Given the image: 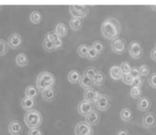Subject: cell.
Returning <instances> with one entry per match:
<instances>
[{
	"mask_svg": "<svg viewBox=\"0 0 156 135\" xmlns=\"http://www.w3.org/2000/svg\"><path fill=\"white\" fill-rule=\"evenodd\" d=\"M93 81H94V85H95V86H101V85L104 84V81H105V75H104L101 72L98 71L96 75L93 78Z\"/></svg>",
	"mask_w": 156,
	"mask_h": 135,
	"instance_id": "obj_29",
	"label": "cell"
},
{
	"mask_svg": "<svg viewBox=\"0 0 156 135\" xmlns=\"http://www.w3.org/2000/svg\"><path fill=\"white\" fill-rule=\"evenodd\" d=\"M41 19H43V16H41V13H40L39 11H32V12H30V15H29V21H30V23H33V24H39V23L41 22Z\"/></svg>",
	"mask_w": 156,
	"mask_h": 135,
	"instance_id": "obj_26",
	"label": "cell"
},
{
	"mask_svg": "<svg viewBox=\"0 0 156 135\" xmlns=\"http://www.w3.org/2000/svg\"><path fill=\"white\" fill-rule=\"evenodd\" d=\"M89 12V7L88 6H80V5H72L69 6V13L72 15V17H78V18H83L88 15Z\"/></svg>",
	"mask_w": 156,
	"mask_h": 135,
	"instance_id": "obj_5",
	"label": "cell"
},
{
	"mask_svg": "<svg viewBox=\"0 0 156 135\" xmlns=\"http://www.w3.org/2000/svg\"><path fill=\"white\" fill-rule=\"evenodd\" d=\"M122 26L117 18H106L101 24V34L107 40H115L121 34Z\"/></svg>",
	"mask_w": 156,
	"mask_h": 135,
	"instance_id": "obj_1",
	"label": "cell"
},
{
	"mask_svg": "<svg viewBox=\"0 0 156 135\" xmlns=\"http://www.w3.org/2000/svg\"><path fill=\"white\" fill-rule=\"evenodd\" d=\"M34 105H35V100H34V99H30V97L24 96V97L21 100V106H22V108L26 109L27 112L34 109Z\"/></svg>",
	"mask_w": 156,
	"mask_h": 135,
	"instance_id": "obj_17",
	"label": "cell"
},
{
	"mask_svg": "<svg viewBox=\"0 0 156 135\" xmlns=\"http://www.w3.org/2000/svg\"><path fill=\"white\" fill-rule=\"evenodd\" d=\"M111 50L115 52V54H123L124 50H126V41L122 39V38H117L115 40H112L111 43Z\"/></svg>",
	"mask_w": 156,
	"mask_h": 135,
	"instance_id": "obj_8",
	"label": "cell"
},
{
	"mask_svg": "<svg viewBox=\"0 0 156 135\" xmlns=\"http://www.w3.org/2000/svg\"><path fill=\"white\" fill-rule=\"evenodd\" d=\"M55 77L51 72H48V71H44V72H40L37 77V81H35V86L39 91H43V90H46V89H50L55 85Z\"/></svg>",
	"mask_w": 156,
	"mask_h": 135,
	"instance_id": "obj_2",
	"label": "cell"
},
{
	"mask_svg": "<svg viewBox=\"0 0 156 135\" xmlns=\"http://www.w3.org/2000/svg\"><path fill=\"white\" fill-rule=\"evenodd\" d=\"M40 95H41L43 100H45V101H48V102H51V101L55 100V95H56V94H55L54 88H50V89H46V90L40 91Z\"/></svg>",
	"mask_w": 156,
	"mask_h": 135,
	"instance_id": "obj_20",
	"label": "cell"
},
{
	"mask_svg": "<svg viewBox=\"0 0 156 135\" xmlns=\"http://www.w3.org/2000/svg\"><path fill=\"white\" fill-rule=\"evenodd\" d=\"M141 84H143V79H141V78H136V79H133L130 86H132V88H140Z\"/></svg>",
	"mask_w": 156,
	"mask_h": 135,
	"instance_id": "obj_41",
	"label": "cell"
},
{
	"mask_svg": "<svg viewBox=\"0 0 156 135\" xmlns=\"http://www.w3.org/2000/svg\"><path fill=\"white\" fill-rule=\"evenodd\" d=\"M129 74L132 75L133 79H136V78H140L141 77L140 75V72H139V68H136V67H132V71H130Z\"/></svg>",
	"mask_w": 156,
	"mask_h": 135,
	"instance_id": "obj_38",
	"label": "cell"
},
{
	"mask_svg": "<svg viewBox=\"0 0 156 135\" xmlns=\"http://www.w3.org/2000/svg\"><path fill=\"white\" fill-rule=\"evenodd\" d=\"M43 123V116L39 111L37 109H32V111H28L26 114H24V124L32 129V128H39Z\"/></svg>",
	"mask_w": 156,
	"mask_h": 135,
	"instance_id": "obj_3",
	"label": "cell"
},
{
	"mask_svg": "<svg viewBox=\"0 0 156 135\" xmlns=\"http://www.w3.org/2000/svg\"><path fill=\"white\" fill-rule=\"evenodd\" d=\"M1 7H2V6H1V5H0V10H1Z\"/></svg>",
	"mask_w": 156,
	"mask_h": 135,
	"instance_id": "obj_45",
	"label": "cell"
},
{
	"mask_svg": "<svg viewBox=\"0 0 156 135\" xmlns=\"http://www.w3.org/2000/svg\"><path fill=\"white\" fill-rule=\"evenodd\" d=\"M93 103L91 102H89V101H85V100H83V101H80L79 102V105H78V113L80 114V116H87L88 113H90L91 111H93Z\"/></svg>",
	"mask_w": 156,
	"mask_h": 135,
	"instance_id": "obj_10",
	"label": "cell"
},
{
	"mask_svg": "<svg viewBox=\"0 0 156 135\" xmlns=\"http://www.w3.org/2000/svg\"><path fill=\"white\" fill-rule=\"evenodd\" d=\"M74 135H94L93 126L89 125L85 120L78 122L74 126Z\"/></svg>",
	"mask_w": 156,
	"mask_h": 135,
	"instance_id": "obj_4",
	"label": "cell"
},
{
	"mask_svg": "<svg viewBox=\"0 0 156 135\" xmlns=\"http://www.w3.org/2000/svg\"><path fill=\"white\" fill-rule=\"evenodd\" d=\"M82 24H83V21L82 18H78V17H72L69 19V28L74 32H78L80 28H82Z\"/></svg>",
	"mask_w": 156,
	"mask_h": 135,
	"instance_id": "obj_23",
	"label": "cell"
},
{
	"mask_svg": "<svg viewBox=\"0 0 156 135\" xmlns=\"http://www.w3.org/2000/svg\"><path fill=\"white\" fill-rule=\"evenodd\" d=\"M128 52L132 58H139L143 55V47L139 41H132L128 46Z\"/></svg>",
	"mask_w": 156,
	"mask_h": 135,
	"instance_id": "obj_7",
	"label": "cell"
},
{
	"mask_svg": "<svg viewBox=\"0 0 156 135\" xmlns=\"http://www.w3.org/2000/svg\"><path fill=\"white\" fill-rule=\"evenodd\" d=\"M94 105H95V107H96L99 111L105 112V111H107V109L110 108V99H108L107 95L100 94L99 97L96 99V101L94 102Z\"/></svg>",
	"mask_w": 156,
	"mask_h": 135,
	"instance_id": "obj_6",
	"label": "cell"
},
{
	"mask_svg": "<svg viewBox=\"0 0 156 135\" xmlns=\"http://www.w3.org/2000/svg\"><path fill=\"white\" fill-rule=\"evenodd\" d=\"M130 96L133 99H140L141 97V89L140 88H132L130 89Z\"/></svg>",
	"mask_w": 156,
	"mask_h": 135,
	"instance_id": "obj_35",
	"label": "cell"
},
{
	"mask_svg": "<svg viewBox=\"0 0 156 135\" xmlns=\"http://www.w3.org/2000/svg\"><path fill=\"white\" fill-rule=\"evenodd\" d=\"M80 78H82V74L77 69H71L67 74V79L71 84H78L80 81Z\"/></svg>",
	"mask_w": 156,
	"mask_h": 135,
	"instance_id": "obj_16",
	"label": "cell"
},
{
	"mask_svg": "<svg viewBox=\"0 0 156 135\" xmlns=\"http://www.w3.org/2000/svg\"><path fill=\"white\" fill-rule=\"evenodd\" d=\"M28 62H29L28 56H27L24 52L18 54V55L16 56V58H15V63H16L18 67H26V66L28 64Z\"/></svg>",
	"mask_w": 156,
	"mask_h": 135,
	"instance_id": "obj_22",
	"label": "cell"
},
{
	"mask_svg": "<svg viewBox=\"0 0 156 135\" xmlns=\"http://www.w3.org/2000/svg\"><path fill=\"white\" fill-rule=\"evenodd\" d=\"M150 57H151V60H152V61H155V62H156V49H155V47H154V50L151 51Z\"/></svg>",
	"mask_w": 156,
	"mask_h": 135,
	"instance_id": "obj_44",
	"label": "cell"
},
{
	"mask_svg": "<svg viewBox=\"0 0 156 135\" xmlns=\"http://www.w3.org/2000/svg\"><path fill=\"white\" fill-rule=\"evenodd\" d=\"M122 81L124 83V84H127V85H132V81H133V78H132V75L128 73V74H123V77H122Z\"/></svg>",
	"mask_w": 156,
	"mask_h": 135,
	"instance_id": "obj_39",
	"label": "cell"
},
{
	"mask_svg": "<svg viewBox=\"0 0 156 135\" xmlns=\"http://www.w3.org/2000/svg\"><path fill=\"white\" fill-rule=\"evenodd\" d=\"M136 107H138V109L141 111V112H147V111L150 109V107H151V103H150L149 99H146V97H140V99L138 100V102H136Z\"/></svg>",
	"mask_w": 156,
	"mask_h": 135,
	"instance_id": "obj_18",
	"label": "cell"
},
{
	"mask_svg": "<svg viewBox=\"0 0 156 135\" xmlns=\"http://www.w3.org/2000/svg\"><path fill=\"white\" fill-rule=\"evenodd\" d=\"M28 135H43V131L39 128H32L28 130Z\"/></svg>",
	"mask_w": 156,
	"mask_h": 135,
	"instance_id": "obj_42",
	"label": "cell"
},
{
	"mask_svg": "<svg viewBox=\"0 0 156 135\" xmlns=\"http://www.w3.org/2000/svg\"><path fill=\"white\" fill-rule=\"evenodd\" d=\"M22 36L18 34V33H12L9 39H7V44H9V47L11 49H18L21 45H22Z\"/></svg>",
	"mask_w": 156,
	"mask_h": 135,
	"instance_id": "obj_9",
	"label": "cell"
},
{
	"mask_svg": "<svg viewBox=\"0 0 156 135\" xmlns=\"http://www.w3.org/2000/svg\"><path fill=\"white\" fill-rule=\"evenodd\" d=\"M108 73H110V77H111L113 80H119V79H122V77H123V73H122L121 67H119V66H116V64L110 68Z\"/></svg>",
	"mask_w": 156,
	"mask_h": 135,
	"instance_id": "obj_19",
	"label": "cell"
},
{
	"mask_svg": "<svg viewBox=\"0 0 156 135\" xmlns=\"http://www.w3.org/2000/svg\"><path fill=\"white\" fill-rule=\"evenodd\" d=\"M85 119V122L89 124V125H96L98 123H99V119H100V116H99V113L96 112V111H91L90 113H88L85 117H84Z\"/></svg>",
	"mask_w": 156,
	"mask_h": 135,
	"instance_id": "obj_15",
	"label": "cell"
},
{
	"mask_svg": "<svg viewBox=\"0 0 156 135\" xmlns=\"http://www.w3.org/2000/svg\"><path fill=\"white\" fill-rule=\"evenodd\" d=\"M9 133L11 135H20L22 133V124L18 120H11L9 124Z\"/></svg>",
	"mask_w": 156,
	"mask_h": 135,
	"instance_id": "obj_14",
	"label": "cell"
},
{
	"mask_svg": "<svg viewBox=\"0 0 156 135\" xmlns=\"http://www.w3.org/2000/svg\"><path fill=\"white\" fill-rule=\"evenodd\" d=\"M79 84H80V86L83 88V89H91V86L94 85V81H93V78H89V77H87V75H82V78H80V81H79Z\"/></svg>",
	"mask_w": 156,
	"mask_h": 135,
	"instance_id": "obj_24",
	"label": "cell"
},
{
	"mask_svg": "<svg viewBox=\"0 0 156 135\" xmlns=\"http://www.w3.org/2000/svg\"><path fill=\"white\" fill-rule=\"evenodd\" d=\"M78 55L80 56V57H83V58H87L88 57V51H89V45H87V44H80L79 46H78Z\"/></svg>",
	"mask_w": 156,
	"mask_h": 135,
	"instance_id": "obj_28",
	"label": "cell"
},
{
	"mask_svg": "<svg viewBox=\"0 0 156 135\" xmlns=\"http://www.w3.org/2000/svg\"><path fill=\"white\" fill-rule=\"evenodd\" d=\"M149 84L151 88L156 89V73H151V75L149 77Z\"/></svg>",
	"mask_w": 156,
	"mask_h": 135,
	"instance_id": "obj_40",
	"label": "cell"
},
{
	"mask_svg": "<svg viewBox=\"0 0 156 135\" xmlns=\"http://www.w3.org/2000/svg\"><path fill=\"white\" fill-rule=\"evenodd\" d=\"M116 135H129V133H128V130H126V129H121V130L117 131Z\"/></svg>",
	"mask_w": 156,
	"mask_h": 135,
	"instance_id": "obj_43",
	"label": "cell"
},
{
	"mask_svg": "<svg viewBox=\"0 0 156 135\" xmlns=\"http://www.w3.org/2000/svg\"><path fill=\"white\" fill-rule=\"evenodd\" d=\"M91 46H93V47H94V49L96 50V52H98L99 55H100V54H102V52L105 51V46H104V45H102V44H101V43H100L99 40H96V41H94Z\"/></svg>",
	"mask_w": 156,
	"mask_h": 135,
	"instance_id": "obj_33",
	"label": "cell"
},
{
	"mask_svg": "<svg viewBox=\"0 0 156 135\" xmlns=\"http://www.w3.org/2000/svg\"><path fill=\"white\" fill-rule=\"evenodd\" d=\"M45 38H46V39H49L51 43H54V45H55L56 50H58V49H61V47H62V39H61V38H60L55 32H49V33H46Z\"/></svg>",
	"mask_w": 156,
	"mask_h": 135,
	"instance_id": "obj_12",
	"label": "cell"
},
{
	"mask_svg": "<svg viewBox=\"0 0 156 135\" xmlns=\"http://www.w3.org/2000/svg\"><path fill=\"white\" fill-rule=\"evenodd\" d=\"M156 124V118H155V114L151 113V112H147L144 117H143V126L149 129V128H154Z\"/></svg>",
	"mask_w": 156,
	"mask_h": 135,
	"instance_id": "obj_11",
	"label": "cell"
},
{
	"mask_svg": "<svg viewBox=\"0 0 156 135\" xmlns=\"http://www.w3.org/2000/svg\"><path fill=\"white\" fill-rule=\"evenodd\" d=\"M99 95H100L99 91H96V90H94V89H87V90L84 91L83 99H84L85 101H89V102L94 103V102L96 101V99L99 97Z\"/></svg>",
	"mask_w": 156,
	"mask_h": 135,
	"instance_id": "obj_13",
	"label": "cell"
},
{
	"mask_svg": "<svg viewBox=\"0 0 156 135\" xmlns=\"http://www.w3.org/2000/svg\"><path fill=\"white\" fill-rule=\"evenodd\" d=\"M37 94H38V89L34 85H28L26 88V90H24V95L27 97H30V99H35Z\"/></svg>",
	"mask_w": 156,
	"mask_h": 135,
	"instance_id": "obj_27",
	"label": "cell"
},
{
	"mask_svg": "<svg viewBox=\"0 0 156 135\" xmlns=\"http://www.w3.org/2000/svg\"><path fill=\"white\" fill-rule=\"evenodd\" d=\"M43 47H44V50L45 51H48V52H51V51H55L56 50V47H55V45H54V43H51L49 39H44V41H43Z\"/></svg>",
	"mask_w": 156,
	"mask_h": 135,
	"instance_id": "obj_30",
	"label": "cell"
},
{
	"mask_svg": "<svg viewBox=\"0 0 156 135\" xmlns=\"http://www.w3.org/2000/svg\"><path fill=\"white\" fill-rule=\"evenodd\" d=\"M119 117L123 122H129L133 118V112L129 108H122L119 112Z\"/></svg>",
	"mask_w": 156,
	"mask_h": 135,
	"instance_id": "obj_25",
	"label": "cell"
},
{
	"mask_svg": "<svg viewBox=\"0 0 156 135\" xmlns=\"http://www.w3.org/2000/svg\"><path fill=\"white\" fill-rule=\"evenodd\" d=\"M99 57V54L96 52V50L93 47V46H89V51H88V60H90V61H94V60H96Z\"/></svg>",
	"mask_w": 156,
	"mask_h": 135,
	"instance_id": "obj_32",
	"label": "cell"
},
{
	"mask_svg": "<svg viewBox=\"0 0 156 135\" xmlns=\"http://www.w3.org/2000/svg\"><path fill=\"white\" fill-rule=\"evenodd\" d=\"M155 49H156V44H155Z\"/></svg>",
	"mask_w": 156,
	"mask_h": 135,
	"instance_id": "obj_46",
	"label": "cell"
},
{
	"mask_svg": "<svg viewBox=\"0 0 156 135\" xmlns=\"http://www.w3.org/2000/svg\"><path fill=\"white\" fill-rule=\"evenodd\" d=\"M119 67H121L123 74H128V73H130V71H132V67H130V64H129L127 61L122 62V63L119 64Z\"/></svg>",
	"mask_w": 156,
	"mask_h": 135,
	"instance_id": "obj_34",
	"label": "cell"
},
{
	"mask_svg": "<svg viewBox=\"0 0 156 135\" xmlns=\"http://www.w3.org/2000/svg\"><path fill=\"white\" fill-rule=\"evenodd\" d=\"M139 72H140L141 77H146L150 74V68L147 64H141V66H139Z\"/></svg>",
	"mask_w": 156,
	"mask_h": 135,
	"instance_id": "obj_36",
	"label": "cell"
},
{
	"mask_svg": "<svg viewBox=\"0 0 156 135\" xmlns=\"http://www.w3.org/2000/svg\"><path fill=\"white\" fill-rule=\"evenodd\" d=\"M9 44H7V41H5V40H2V39H0V56H4V55H6L7 54V51H9Z\"/></svg>",
	"mask_w": 156,
	"mask_h": 135,
	"instance_id": "obj_31",
	"label": "cell"
},
{
	"mask_svg": "<svg viewBox=\"0 0 156 135\" xmlns=\"http://www.w3.org/2000/svg\"><path fill=\"white\" fill-rule=\"evenodd\" d=\"M96 73H98V71H96L95 68H93V67H88V68L84 71V75H87V77H89V78H94V77L96 75Z\"/></svg>",
	"mask_w": 156,
	"mask_h": 135,
	"instance_id": "obj_37",
	"label": "cell"
},
{
	"mask_svg": "<svg viewBox=\"0 0 156 135\" xmlns=\"http://www.w3.org/2000/svg\"><path fill=\"white\" fill-rule=\"evenodd\" d=\"M60 38H63V36H66L67 35V33H68V29H67V27H66V24L63 23V22H58L56 26H55V30H54Z\"/></svg>",
	"mask_w": 156,
	"mask_h": 135,
	"instance_id": "obj_21",
	"label": "cell"
}]
</instances>
